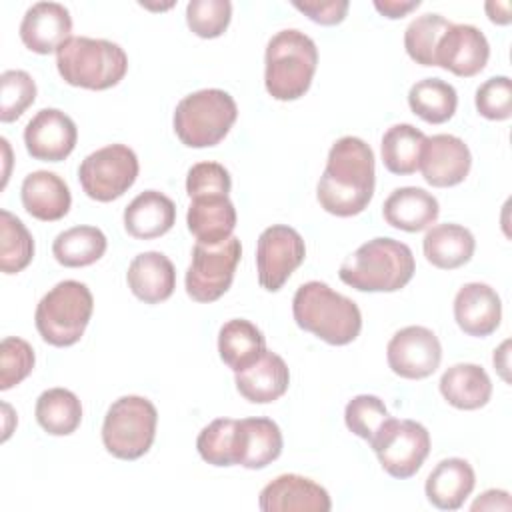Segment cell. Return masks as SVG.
I'll return each instance as SVG.
<instances>
[{"label":"cell","mask_w":512,"mask_h":512,"mask_svg":"<svg viewBox=\"0 0 512 512\" xmlns=\"http://www.w3.org/2000/svg\"><path fill=\"white\" fill-rule=\"evenodd\" d=\"M376 164L372 148L356 136L338 138L316 186L320 206L334 216L348 218L366 210L374 196Z\"/></svg>","instance_id":"cell-1"},{"label":"cell","mask_w":512,"mask_h":512,"mask_svg":"<svg viewBox=\"0 0 512 512\" xmlns=\"http://www.w3.org/2000/svg\"><path fill=\"white\" fill-rule=\"evenodd\" d=\"M412 250L394 238H372L358 246L338 270L340 280L358 292H396L414 276Z\"/></svg>","instance_id":"cell-2"},{"label":"cell","mask_w":512,"mask_h":512,"mask_svg":"<svg viewBox=\"0 0 512 512\" xmlns=\"http://www.w3.org/2000/svg\"><path fill=\"white\" fill-rule=\"evenodd\" d=\"M292 314L298 328L332 346L354 342L362 330L358 304L320 280H310L296 290Z\"/></svg>","instance_id":"cell-3"},{"label":"cell","mask_w":512,"mask_h":512,"mask_svg":"<svg viewBox=\"0 0 512 512\" xmlns=\"http://www.w3.org/2000/svg\"><path fill=\"white\" fill-rule=\"evenodd\" d=\"M318 66V48L310 36L296 28L276 32L264 54L266 92L280 102L302 98Z\"/></svg>","instance_id":"cell-4"},{"label":"cell","mask_w":512,"mask_h":512,"mask_svg":"<svg viewBox=\"0 0 512 512\" xmlns=\"http://www.w3.org/2000/svg\"><path fill=\"white\" fill-rule=\"evenodd\" d=\"M56 68L70 86L108 90L126 76L128 56L116 42L72 36L56 50Z\"/></svg>","instance_id":"cell-5"},{"label":"cell","mask_w":512,"mask_h":512,"mask_svg":"<svg viewBox=\"0 0 512 512\" xmlns=\"http://www.w3.org/2000/svg\"><path fill=\"white\" fill-rule=\"evenodd\" d=\"M238 118L234 98L220 88H204L184 96L174 110V132L188 148H208L224 140Z\"/></svg>","instance_id":"cell-6"},{"label":"cell","mask_w":512,"mask_h":512,"mask_svg":"<svg viewBox=\"0 0 512 512\" xmlns=\"http://www.w3.org/2000/svg\"><path fill=\"white\" fill-rule=\"evenodd\" d=\"M94 310L90 288L78 280H62L48 290L36 306L34 322L44 342L56 348L76 344Z\"/></svg>","instance_id":"cell-7"},{"label":"cell","mask_w":512,"mask_h":512,"mask_svg":"<svg viewBox=\"0 0 512 512\" xmlns=\"http://www.w3.org/2000/svg\"><path fill=\"white\" fill-rule=\"evenodd\" d=\"M156 424L158 410L148 398L136 394L122 396L110 404L104 416L102 444L114 458L138 460L150 450Z\"/></svg>","instance_id":"cell-8"},{"label":"cell","mask_w":512,"mask_h":512,"mask_svg":"<svg viewBox=\"0 0 512 512\" xmlns=\"http://www.w3.org/2000/svg\"><path fill=\"white\" fill-rule=\"evenodd\" d=\"M380 466L398 480L412 478L430 454V434L416 420L388 416L368 442Z\"/></svg>","instance_id":"cell-9"},{"label":"cell","mask_w":512,"mask_h":512,"mask_svg":"<svg viewBox=\"0 0 512 512\" xmlns=\"http://www.w3.org/2000/svg\"><path fill=\"white\" fill-rule=\"evenodd\" d=\"M138 156L126 144H108L88 154L78 168V180L88 198L112 202L138 178Z\"/></svg>","instance_id":"cell-10"},{"label":"cell","mask_w":512,"mask_h":512,"mask_svg":"<svg viewBox=\"0 0 512 512\" xmlns=\"http://www.w3.org/2000/svg\"><path fill=\"white\" fill-rule=\"evenodd\" d=\"M240 256L242 244L236 236L216 246L196 242L186 270V294L196 302H214L224 296L232 286Z\"/></svg>","instance_id":"cell-11"},{"label":"cell","mask_w":512,"mask_h":512,"mask_svg":"<svg viewBox=\"0 0 512 512\" xmlns=\"http://www.w3.org/2000/svg\"><path fill=\"white\" fill-rule=\"evenodd\" d=\"M304 258L306 244L298 230L286 224L268 226L256 244L258 284L268 292H278Z\"/></svg>","instance_id":"cell-12"},{"label":"cell","mask_w":512,"mask_h":512,"mask_svg":"<svg viewBox=\"0 0 512 512\" xmlns=\"http://www.w3.org/2000/svg\"><path fill=\"white\" fill-rule=\"evenodd\" d=\"M386 360L396 376L422 380L434 374L440 366L442 346L430 328L406 326L390 338L386 346Z\"/></svg>","instance_id":"cell-13"},{"label":"cell","mask_w":512,"mask_h":512,"mask_svg":"<svg viewBox=\"0 0 512 512\" xmlns=\"http://www.w3.org/2000/svg\"><path fill=\"white\" fill-rule=\"evenodd\" d=\"M418 168L422 178L434 188H448L464 182L472 168V154L468 144L452 134L426 136Z\"/></svg>","instance_id":"cell-14"},{"label":"cell","mask_w":512,"mask_h":512,"mask_svg":"<svg viewBox=\"0 0 512 512\" xmlns=\"http://www.w3.org/2000/svg\"><path fill=\"white\" fill-rule=\"evenodd\" d=\"M78 128L74 120L58 108H42L24 128V144L34 160L60 162L76 146Z\"/></svg>","instance_id":"cell-15"},{"label":"cell","mask_w":512,"mask_h":512,"mask_svg":"<svg viewBox=\"0 0 512 512\" xmlns=\"http://www.w3.org/2000/svg\"><path fill=\"white\" fill-rule=\"evenodd\" d=\"M488 58L490 44L472 24H450L436 48V66L462 78H472L482 72Z\"/></svg>","instance_id":"cell-16"},{"label":"cell","mask_w":512,"mask_h":512,"mask_svg":"<svg viewBox=\"0 0 512 512\" xmlns=\"http://www.w3.org/2000/svg\"><path fill=\"white\" fill-rule=\"evenodd\" d=\"M264 512H328L332 500L320 484L300 474H280L260 490Z\"/></svg>","instance_id":"cell-17"},{"label":"cell","mask_w":512,"mask_h":512,"mask_svg":"<svg viewBox=\"0 0 512 512\" xmlns=\"http://www.w3.org/2000/svg\"><path fill=\"white\" fill-rule=\"evenodd\" d=\"M72 32V16L64 4L36 2L20 22V40L34 54L56 52Z\"/></svg>","instance_id":"cell-18"},{"label":"cell","mask_w":512,"mask_h":512,"mask_svg":"<svg viewBox=\"0 0 512 512\" xmlns=\"http://www.w3.org/2000/svg\"><path fill=\"white\" fill-rule=\"evenodd\" d=\"M458 328L474 338H486L500 326L502 302L496 290L482 282L464 284L454 298Z\"/></svg>","instance_id":"cell-19"},{"label":"cell","mask_w":512,"mask_h":512,"mask_svg":"<svg viewBox=\"0 0 512 512\" xmlns=\"http://www.w3.org/2000/svg\"><path fill=\"white\" fill-rule=\"evenodd\" d=\"M126 282L132 294L144 304H160L176 288V270L166 254L150 250L134 256L126 272Z\"/></svg>","instance_id":"cell-20"},{"label":"cell","mask_w":512,"mask_h":512,"mask_svg":"<svg viewBox=\"0 0 512 512\" xmlns=\"http://www.w3.org/2000/svg\"><path fill=\"white\" fill-rule=\"evenodd\" d=\"M236 390L252 404H270L282 398L290 384V370L282 356L266 350L254 364L236 372Z\"/></svg>","instance_id":"cell-21"},{"label":"cell","mask_w":512,"mask_h":512,"mask_svg":"<svg viewBox=\"0 0 512 512\" xmlns=\"http://www.w3.org/2000/svg\"><path fill=\"white\" fill-rule=\"evenodd\" d=\"M20 198L24 210L42 222H56L64 218L72 204L68 184L48 170L30 172L22 180Z\"/></svg>","instance_id":"cell-22"},{"label":"cell","mask_w":512,"mask_h":512,"mask_svg":"<svg viewBox=\"0 0 512 512\" xmlns=\"http://www.w3.org/2000/svg\"><path fill=\"white\" fill-rule=\"evenodd\" d=\"M186 224L196 242L216 246L232 236L236 228V208L232 200L222 194L190 198Z\"/></svg>","instance_id":"cell-23"},{"label":"cell","mask_w":512,"mask_h":512,"mask_svg":"<svg viewBox=\"0 0 512 512\" xmlns=\"http://www.w3.org/2000/svg\"><path fill=\"white\" fill-rule=\"evenodd\" d=\"M476 484L474 468L464 458H444L426 478V498L438 510H458Z\"/></svg>","instance_id":"cell-24"},{"label":"cell","mask_w":512,"mask_h":512,"mask_svg":"<svg viewBox=\"0 0 512 512\" xmlns=\"http://www.w3.org/2000/svg\"><path fill=\"white\" fill-rule=\"evenodd\" d=\"M438 200L418 186H402L384 200L382 216L386 224L404 232H420L436 222Z\"/></svg>","instance_id":"cell-25"},{"label":"cell","mask_w":512,"mask_h":512,"mask_svg":"<svg viewBox=\"0 0 512 512\" xmlns=\"http://www.w3.org/2000/svg\"><path fill=\"white\" fill-rule=\"evenodd\" d=\"M176 222L174 202L158 192H140L124 210V228L138 240H152L164 236Z\"/></svg>","instance_id":"cell-26"},{"label":"cell","mask_w":512,"mask_h":512,"mask_svg":"<svg viewBox=\"0 0 512 512\" xmlns=\"http://www.w3.org/2000/svg\"><path fill=\"white\" fill-rule=\"evenodd\" d=\"M440 394L458 410H478L492 398V382L482 366L460 362L442 374Z\"/></svg>","instance_id":"cell-27"},{"label":"cell","mask_w":512,"mask_h":512,"mask_svg":"<svg viewBox=\"0 0 512 512\" xmlns=\"http://www.w3.org/2000/svg\"><path fill=\"white\" fill-rule=\"evenodd\" d=\"M422 250L432 266L440 270H454L470 262L476 250V240L468 228L446 222L436 224L426 232Z\"/></svg>","instance_id":"cell-28"},{"label":"cell","mask_w":512,"mask_h":512,"mask_svg":"<svg viewBox=\"0 0 512 512\" xmlns=\"http://www.w3.org/2000/svg\"><path fill=\"white\" fill-rule=\"evenodd\" d=\"M240 426V454L238 466L260 470L272 464L282 454V432L270 418H242Z\"/></svg>","instance_id":"cell-29"},{"label":"cell","mask_w":512,"mask_h":512,"mask_svg":"<svg viewBox=\"0 0 512 512\" xmlns=\"http://www.w3.org/2000/svg\"><path fill=\"white\" fill-rule=\"evenodd\" d=\"M218 352L228 368L240 372L266 352V338L250 320L232 318L218 332Z\"/></svg>","instance_id":"cell-30"},{"label":"cell","mask_w":512,"mask_h":512,"mask_svg":"<svg viewBox=\"0 0 512 512\" xmlns=\"http://www.w3.org/2000/svg\"><path fill=\"white\" fill-rule=\"evenodd\" d=\"M108 248L104 232L96 226H72L52 242V254L66 268H84L98 262Z\"/></svg>","instance_id":"cell-31"},{"label":"cell","mask_w":512,"mask_h":512,"mask_svg":"<svg viewBox=\"0 0 512 512\" xmlns=\"http://www.w3.org/2000/svg\"><path fill=\"white\" fill-rule=\"evenodd\" d=\"M34 414L44 432L68 436L76 432L82 422V404L72 390L48 388L38 396Z\"/></svg>","instance_id":"cell-32"},{"label":"cell","mask_w":512,"mask_h":512,"mask_svg":"<svg viewBox=\"0 0 512 512\" xmlns=\"http://www.w3.org/2000/svg\"><path fill=\"white\" fill-rule=\"evenodd\" d=\"M424 138V132L412 124L390 126L380 142L384 168L398 176L414 174L418 170Z\"/></svg>","instance_id":"cell-33"},{"label":"cell","mask_w":512,"mask_h":512,"mask_svg":"<svg viewBox=\"0 0 512 512\" xmlns=\"http://www.w3.org/2000/svg\"><path fill=\"white\" fill-rule=\"evenodd\" d=\"M408 106L424 122L444 124L456 112L458 94L452 84L440 78H424L410 88Z\"/></svg>","instance_id":"cell-34"},{"label":"cell","mask_w":512,"mask_h":512,"mask_svg":"<svg viewBox=\"0 0 512 512\" xmlns=\"http://www.w3.org/2000/svg\"><path fill=\"white\" fill-rule=\"evenodd\" d=\"M200 458L212 466H234L240 454L238 420L218 418L204 426L196 438Z\"/></svg>","instance_id":"cell-35"},{"label":"cell","mask_w":512,"mask_h":512,"mask_svg":"<svg viewBox=\"0 0 512 512\" xmlns=\"http://www.w3.org/2000/svg\"><path fill=\"white\" fill-rule=\"evenodd\" d=\"M34 258V238L24 222L8 210H0V270L22 272Z\"/></svg>","instance_id":"cell-36"},{"label":"cell","mask_w":512,"mask_h":512,"mask_svg":"<svg viewBox=\"0 0 512 512\" xmlns=\"http://www.w3.org/2000/svg\"><path fill=\"white\" fill-rule=\"evenodd\" d=\"M440 14H422L414 18L404 32V48L408 56L422 66H436V48L444 32L450 28Z\"/></svg>","instance_id":"cell-37"},{"label":"cell","mask_w":512,"mask_h":512,"mask_svg":"<svg viewBox=\"0 0 512 512\" xmlns=\"http://www.w3.org/2000/svg\"><path fill=\"white\" fill-rule=\"evenodd\" d=\"M36 100V82L24 70H6L0 76V120H18Z\"/></svg>","instance_id":"cell-38"},{"label":"cell","mask_w":512,"mask_h":512,"mask_svg":"<svg viewBox=\"0 0 512 512\" xmlns=\"http://www.w3.org/2000/svg\"><path fill=\"white\" fill-rule=\"evenodd\" d=\"M232 18L228 0H192L186 6V24L198 38H218Z\"/></svg>","instance_id":"cell-39"},{"label":"cell","mask_w":512,"mask_h":512,"mask_svg":"<svg viewBox=\"0 0 512 512\" xmlns=\"http://www.w3.org/2000/svg\"><path fill=\"white\" fill-rule=\"evenodd\" d=\"M386 404L374 394H358L344 408V422L352 434L370 442L388 418Z\"/></svg>","instance_id":"cell-40"},{"label":"cell","mask_w":512,"mask_h":512,"mask_svg":"<svg viewBox=\"0 0 512 512\" xmlns=\"http://www.w3.org/2000/svg\"><path fill=\"white\" fill-rule=\"evenodd\" d=\"M34 362V348L26 340L6 336L0 344V390L20 384L32 372Z\"/></svg>","instance_id":"cell-41"},{"label":"cell","mask_w":512,"mask_h":512,"mask_svg":"<svg viewBox=\"0 0 512 512\" xmlns=\"http://www.w3.org/2000/svg\"><path fill=\"white\" fill-rule=\"evenodd\" d=\"M476 110L488 120H508L512 116V82L508 76H492L476 90Z\"/></svg>","instance_id":"cell-42"},{"label":"cell","mask_w":512,"mask_h":512,"mask_svg":"<svg viewBox=\"0 0 512 512\" xmlns=\"http://www.w3.org/2000/svg\"><path fill=\"white\" fill-rule=\"evenodd\" d=\"M232 188L230 172L218 162H198L188 170L186 192L190 198L222 194L228 196Z\"/></svg>","instance_id":"cell-43"},{"label":"cell","mask_w":512,"mask_h":512,"mask_svg":"<svg viewBox=\"0 0 512 512\" xmlns=\"http://www.w3.org/2000/svg\"><path fill=\"white\" fill-rule=\"evenodd\" d=\"M292 6L302 14H306L316 24L334 26L346 18L350 2L348 0H326V2L312 0V2H292Z\"/></svg>","instance_id":"cell-44"},{"label":"cell","mask_w":512,"mask_h":512,"mask_svg":"<svg viewBox=\"0 0 512 512\" xmlns=\"http://www.w3.org/2000/svg\"><path fill=\"white\" fill-rule=\"evenodd\" d=\"M510 494L506 490H486L484 494H480V498L474 500L472 510H510Z\"/></svg>","instance_id":"cell-45"},{"label":"cell","mask_w":512,"mask_h":512,"mask_svg":"<svg viewBox=\"0 0 512 512\" xmlns=\"http://www.w3.org/2000/svg\"><path fill=\"white\" fill-rule=\"evenodd\" d=\"M420 6V0H374V8L390 18V20H396V18H404L408 12L416 10Z\"/></svg>","instance_id":"cell-46"},{"label":"cell","mask_w":512,"mask_h":512,"mask_svg":"<svg viewBox=\"0 0 512 512\" xmlns=\"http://www.w3.org/2000/svg\"><path fill=\"white\" fill-rule=\"evenodd\" d=\"M486 14L494 24H510V4L508 2H486Z\"/></svg>","instance_id":"cell-47"},{"label":"cell","mask_w":512,"mask_h":512,"mask_svg":"<svg viewBox=\"0 0 512 512\" xmlns=\"http://www.w3.org/2000/svg\"><path fill=\"white\" fill-rule=\"evenodd\" d=\"M508 346H510V342L506 340V342H502V346L498 348V350H494V358H492V362H494V368L500 372V376L506 380V382H510V378H508Z\"/></svg>","instance_id":"cell-48"}]
</instances>
